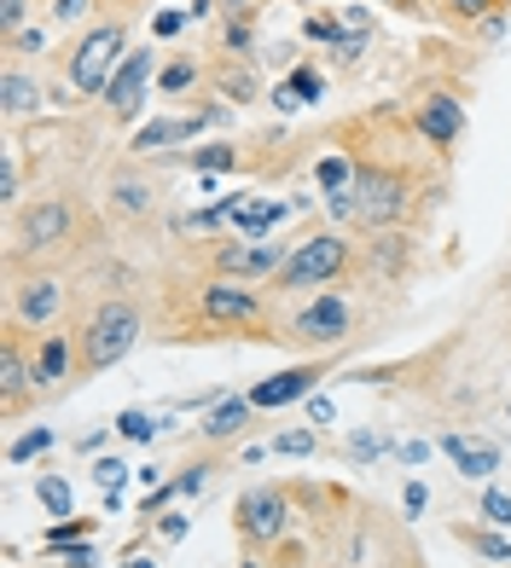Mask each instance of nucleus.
<instances>
[{"label":"nucleus","instance_id":"nucleus-42","mask_svg":"<svg viewBox=\"0 0 511 568\" xmlns=\"http://www.w3.org/2000/svg\"><path fill=\"white\" fill-rule=\"evenodd\" d=\"M158 528H163V539H187V528H192V523H187V516H181V510H174V516H163V523H158Z\"/></svg>","mask_w":511,"mask_h":568},{"label":"nucleus","instance_id":"nucleus-25","mask_svg":"<svg viewBox=\"0 0 511 568\" xmlns=\"http://www.w3.org/2000/svg\"><path fill=\"white\" fill-rule=\"evenodd\" d=\"M320 447V429H291V435H273V453L279 458H309Z\"/></svg>","mask_w":511,"mask_h":568},{"label":"nucleus","instance_id":"nucleus-22","mask_svg":"<svg viewBox=\"0 0 511 568\" xmlns=\"http://www.w3.org/2000/svg\"><path fill=\"white\" fill-rule=\"evenodd\" d=\"M76 539H93V516H64V523L47 528V551H64Z\"/></svg>","mask_w":511,"mask_h":568},{"label":"nucleus","instance_id":"nucleus-32","mask_svg":"<svg viewBox=\"0 0 511 568\" xmlns=\"http://www.w3.org/2000/svg\"><path fill=\"white\" fill-rule=\"evenodd\" d=\"M291 99H297V105H302V99H320V75L314 70H297L291 75Z\"/></svg>","mask_w":511,"mask_h":568},{"label":"nucleus","instance_id":"nucleus-27","mask_svg":"<svg viewBox=\"0 0 511 568\" xmlns=\"http://www.w3.org/2000/svg\"><path fill=\"white\" fill-rule=\"evenodd\" d=\"M482 523L511 528V494H500V487H482Z\"/></svg>","mask_w":511,"mask_h":568},{"label":"nucleus","instance_id":"nucleus-21","mask_svg":"<svg viewBox=\"0 0 511 568\" xmlns=\"http://www.w3.org/2000/svg\"><path fill=\"white\" fill-rule=\"evenodd\" d=\"M465 546L477 551V557H489V562H511V539L505 534H477V528H453Z\"/></svg>","mask_w":511,"mask_h":568},{"label":"nucleus","instance_id":"nucleus-23","mask_svg":"<svg viewBox=\"0 0 511 568\" xmlns=\"http://www.w3.org/2000/svg\"><path fill=\"white\" fill-rule=\"evenodd\" d=\"M314 180H320V192H325V197H338V192L354 186V163H349V158H325V163L314 169Z\"/></svg>","mask_w":511,"mask_h":568},{"label":"nucleus","instance_id":"nucleus-1","mask_svg":"<svg viewBox=\"0 0 511 568\" xmlns=\"http://www.w3.org/2000/svg\"><path fill=\"white\" fill-rule=\"evenodd\" d=\"M134 343H140V307L111 296V302H99L88 314V325H82V366L106 372V366L134 354Z\"/></svg>","mask_w":511,"mask_h":568},{"label":"nucleus","instance_id":"nucleus-24","mask_svg":"<svg viewBox=\"0 0 511 568\" xmlns=\"http://www.w3.org/2000/svg\"><path fill=\"white\" fill-rule=\"evenodd\" d=\"M36 499L47 505V516H59V523L70 516V487H64L59 476H41V481H36Z\"/></svg>","mask_w":511,"mask_h":568},{"label":"nucleus","instance_id":"nucleus-40","mask_svg":"<svg viewBox=\"0 0 511 568\" xmlns=\"http://www.w3.org/2000/svg\"><path fill=\"white\" fill-rule=\"evenodd\" d=\"M181 23H187V18L169 7V12H158V18H151V30H158V36H181Z\"/></svg>","mask_w":511,"mask_h":568},{"label":"nucleus","instance_id":"nucleus-3","mask_svg":"<svg viewBox=\"0 0 511 568\" xmlns=\"http://www.w3.org/2000/svg\"><path fill=\"white\" fill-rule=\"evenodd\" d=\"M122 59H128V30H122V23H99V30H88L82 41H76V53H70V82H76V93L106 99V88L117 82Z\"/></svg>","mask_w":511,"mask_h":568},{"label":"nucleus","instance_id":"nucleus-48","mask_svg":"<svg viewBox=\"0 0 511 568\" xmlns=\"http://www.w3.org/2000/svg\"><path fill=\"white\" fill-rule=\"evenodd\" d=\"M239 568H255V562H239Z\"/></svg>","mask_w":511,"mask_h":568},{"label":"nucleus","instance_id":"nucleus-10","mask_svg":"<svg viewBox=\"0 0 511 568\" xmlns=\"http://www.w3.org/2000/svg\"><path fill=\"white\" fill-rule=\"evenodd\" d=\"M203 314L216 325H255L262 320V296L244 284H203Z\"/></svg>","mask_w":511,"mask_h":568},{"label":"nucleus","instance_id":"nucleus-28","mask_svg":"<svg viewBox=\"0 0 511 568\" xmlns=\"http://www.w3.org/2000/svg\"><path fill=\"white\" fill-rule=\"evenodd\" d=\"M117 435H122V442H151V435H158V424H151L146 412H134V406H128L122 418H117Z\"/></svg>","mask_w":511,"mask_h":568},{"label":"nucleus","instance_id":"nucleus-34","mask_svg":"<svg viewBox=\"0 0 511 568\" xmlns=\"http://www.w3.org/2000/svg\"><path fill=\"white\" fill-rule=\"evenodd\" d=\"M47 47V30H18L12 36V53H41Z\"/></svg>","mask_w":511,"mask_h":568},{"label":"nucleus","instance_id":"nucleus-8","mask_svg":"<svg viewBox=\"0 0 511 568\" xmlns=\"http://www.w3.org/2000/svg\"><path fill=\"white\" fill-rule=\"evenodd\" d=\"M297 337L309 343V348H338L343 337H349V307H343V296H320V302H309L297 314Z\"/></svg>","mask_w":511,"mask_h":568},{"label":"nucleus","instance_id":"nucleus-6","mask_svg":"<svg viewBox=\"0 0 511 568\" xmlns=\"http://www.w3.org/2000/svg\"><path fill=\"white\" fill-rule=\"evenodd\" d=\"M70 226H76L70 203H64V197H41V203H30V210L18 215V250H23V255L53 250V244L70 239Z\"/></svg>","mask_w":511,"mask_h":568},{"label":"nucleus","instance_id":"nucleus-46","mask_svg":"<svg viewBox=\"0 0 511 568\" xmlns=\"http://www.w3.org/2000/svg\"><path fill=\"white\" fill-rule=\"evenodd\" d=\"M401 458H407V464H424V458H430V447H424V442H407V447H401Z\"/></svg>","mask_w":511,"mask_h":568},{"label":"nucleus","instance_id":"nucleus-18","mask_svg":"<svg viewBox=\"0 0 511 568\" xmlns=\"http://www.w3.org/2000/svg\"><path fill=\"white\" fill-rule=\"evenodd\" d=\"M0 93H7V116H23V111H36V105H41V88H36L23 70H7Z\"/></svg>","mask_w":511,"mask_h":568},{"label":"nucleus","instance_id":"nucleus-16","mask_svg":"<svg viewBox=\"0 0 511 568\" xmlns=\"http://www.w3.org/2000/svg\"><path fill=\"white\" fill-rule=\"evenodd\" d=\"M279 221H285V203H273V197H244L239 215H233V226L244 232V239H268Z\"/></svg>","mask_w":511,"mask_h":568},{"label":"nucleus","instance_id":"nucleus-9","mask_svg":"<svg viewBox=\"0 0 511 568\" xmlns=\"http://www.w3.org/2000/svg\"><path fill=\"white\" fill-rule=\"evenodd\" d=\"M285 262H291V250L279 239H255V244H227L221 250V273H244V278H279Z\"/></svg>","mask_w":511,"mask_h":568},{"label":"nucleus","instance_id":"nucleus-37","mask_svg":"<svg viewBox=\"0 0 511 568\" xmlns=\"http://www.w3.org/2000/svg\"><path fill=\"white\" fill-rule=\"evenodd\" d=\"M93 476H99V481H106L111 494H117V487H122V464H117V458H99V464H93Z\"/></svg>","mask_w":511,"mask_h":568},{"label":"nucleus","instance_id":"nucleus-14","mask_svg":"<svg viewBox=\"0 0 511 568\" xmlns=\"http://www.w3.org/2000/svg\"><path fill=\"white\" fill-rule=\"evenodd\" d=\"M250 395H227V400H216L210 406V418H203L198 429H203V442H233V435H244V424H250Z\"/></svg>","mask_w":511,"mask_h":568},{"label":"nucleus","instance_id":"nucleus-38","mask_svg":"<svg viewBox=\"0 0 511 568\" xmlns=\"http://www.w3.org/2000/svg\"><path fill=\"white\" fill-rule=\"evenodd\" d=\"M401 505H407V510L419 516V510L430 505V494H424V481H407V487H401Z\"/></svg>","mask_w":511,"mask_h":568},{"label":"nucleus","instance_id":"nucleus-36","mask_svg":"<svg viewBox=\"0 0 511 568\" xmlns=\"http://www.w3.org/2000/svg\"><path fill=\"white\" fill-rule=\"evenodd\" d=\"M331 418H338V406H331L325 395H309V424L320 429V424H331Z\"/></svg>","mask_w":511,"mask_h":568},{"label":"nucleus","instance_id":"nucleus-44","mask_svg":"<svg viewBox=\"0 0 511 568\" xmlns=\"http://www.w3.org/2000/svg\"><path fill=\"white\" fill-rule=\"evenodd\" d=\"M349 447L361 453V458H378V453H383V442H378V435H349Z\"/></svg>","mask_w":511,"mask_h":568},{"label":"nucleus","instance_id":"nucleus-17","mask_svg":"<svg viewBox=\"0 0 511 568\" xmlns=\"http://www.w3.org/2000/svg\"><path fill=\"white\" fill-rule=\"evenodd\" d=\"M210 116H216V111H210ZM210 116H187V122H181V116H163V122H146L140 134H134V151H158V145H169V140H192Z\"/></svg>","mask_w":511,"mask_h":568},{"label":"nucleus","instance_id":"nucleus-29","mask_svg":"<svg viewBox=\"0 0 511 568\" xmlns=\"http://www.w3.org/2000/svg\"><path fill=\"white\" fill-rule=\"evenodd\" d=\"M7 377H0V389H7V406H18L23 400V359H18V348H7V366H0Z\"/></svg>","mask_w":511,"mask_h":568},{"label":"nucleus","instance_id":"nucleus-20","mask_svg":"<svg viewBox=\"0 0 511 568\" xmlns=\"http://www.w3.org/2000/svg\"><path fill=\"white\" fill-rule=\"evenodd\" d=\"M47 447H53V429H47V424H36V429H23L18 442L7 447V464H30V458H41Z\"/></svg>","mask_w":511,"mask_h":568},{"label":"nucleus","instance_id":"nucleus-30","mask_svg":"<svg viewBox=\"0 0 511 568\" xmlns=\"http://www.w3.org/2000/svg\"><path fill=\"white\" fill-rule=\"evenodd\" d=\"M239 158H233V145H203V151H192V169H233Z\"/></svg>","mask_w":511,"mask_h":568},{"label":"nucleus","instance_id":"nucleus-41","mask_svg":"<svg viewBox=\"0 0 511 568\" xmlns=\"http://www.w3.org/2000/svg\"><path fill=\"white\" fill-rule=\"evenodd\" d=\"M0 197H7V203L18 197V163H12V158L0 163Z\"/></svg>","mask_w":511,"mask_h":568},{"label":"nucleus","instance_id":"nucleus-13","mask_svg":"<svg viewBox=\"0 0 511 568\" xmlns=\"http://www.w3.org/2000/svg\"><path fill=\"white\" fill-rule=\"evenodd\" d=\"M442 453L459 464V476L471 481H489L500 470V447L494 442H471V435H442Z\"/></svg>","mask_w":511,"mask_h":568},{"label":"nucleus","instance_id":"nucleus-7","mask_svg":"<svg viewBox=\"0 0 511 568\" xmlns=\"http://www.w3.org/2000/svg\"><path fill=\"white\" fill-rule=\"evenodd\" d=\"M151 70H158V53L151 47H134V53L122 59V70H117V82L106 88V105L128 122V116H140V105H146V82H151Z\"/></svg>","mask_w":511,"mask_h":568},{"label":"nucleus","instance_id":"nucleus-2","mask_svg":"<svg viewBox=\"0 0 511 568\" xmlns=\"http://www.w3.org/2000/svg\"><path fill=\"white\" fill-rule=\"evenodd\" d=\"M338 221H361V226H390L407 210V180L401 174H378V169H354V186L325 197Z\"/></svg>","mask_w":511,"mask_h":568},{"label":"nucleus","instance_id":"nucleus-15","mask_svg":"<svg viewBox=\"0 0 511 568\" xmlns=\"http://www.w3.org/2000/svg\"><path fill=\"white\" fill-rule=\"evenodd\" d=\"M419 128H424V134L437 140V145H453L459 134H465V111H459V99L437 93V99H430V105L419 111Z\"/></svg>","mask_w":511,"mask_h":568},{"label":"nucleus","instance_id":"nucleus-19","mask_svg":"<svg viewBox=\"0 0 511 568\" xmlns=\"http://www.w3.org/2000/svg\"><path fill=\"white\" fill-rule=\"evenodd\" d=\"M64 359H70L64 337H47L41 354H36V389H47V383H59V377H64Z\"/></svg>","mask_w":511,"mask_h":568},{"label":"nucleus","instance_id":"nucleus-11","mask_svg":"<svg viewBox=\"0 0 511 568\" xmlns=\"http://www.w3.org/2000/svg\"><path fill=\"white\" fill-rule=\"evenodd\" d=\"M314 383H320V366H291V372H279V377H262V383H255V389H250V406H291V400H309L314 395Z\"/></svg>","mask_w":511,"mask_h":568},{"label":"nucleus","instance_id":"nucleus-43","mask_svg":"<svg viewBox=\"0 0 511 568\" xmlns=\"http://www.w3.org/2000/svg\"><path fill=\"white\" fill-rule=\"evenodd\" d=\"M448 7H453L459 18H482V12H489V7H494V0H448Z\"/></svg>","mask_w":511,"mask_h":568},{"label":"nucleus","instance_id":"nucleus-4","mask_svg":"<svg viewBox=\"0 0 511 568\" xmlns=\"http://www.w3.org/2000/svg\"><path fill=\"white\" fill-rule=\"evenodd\" d=\"M349 267V244L338 239V232H320V239H302L291 250V262L279 267V291H320V284H331Z\"/></svg>","mask_w":511,"mask_h":568},{"label":"nucleus","instance_id":"nucleus-33","mask_svg":"<svg viewBox=\"0 0 511 568\" xmlns=\"http://www.w3.org/2000/svg\"><path fill=\"white\" fill-rule=\"evenodd\" d=\"M192 75H198L192 64H169V70H163V88H169V93H181V88H192Z\"/></svg>","mask_w":511,"mask_h":568},{"label":"nucleus","instance_id":"nucleus-45","mask_svg":"<svg viewBox=\"0 0 511 568\" xmlns=\"http://www.w3.org/2000/svg\"><path fill=\"white\" fill-rule=\"evenodd\" d=\"M82 7H88V0H59L53 18H59V23H70V18H82Z\"/></svg>","mask_w":511,"mask_h":568},{"label":"nucleus","instance_id":"nucleus-35","mask_svg":"<svg viewBox=\"0 0 511 568\" xmlns=\"http://www.w3.org/2000/svg\"><path fill=\"white\" fill-rule=\"evenodd\" d=\"M59 557H64V568H99V557H93V546H64Z\"/></svg>","mask_w":511,"mask_h":568},{"label":"nucleus","instance_id":"nucleus-26","mask_svg":"<svg viewBox=\"0 0 511 568\" xmlns=\"http://www.w3.org/2000/svg\"><path fill=\"white\" fill-rule=\"evenodd\" d=\"M117 210H128V215L151 210V186H146V180H117Z\"/></svg>","mask_w":511,"mask_h":568},{"label":"nucleus","instance_id":"nucleus-39","mask_svg":"<svg viewBox=\"0 0 511 568\" xmlns=\"http://www.w3.org/2000/svg\"><path fill=\"white\" fill-rule=\"evenodd\" d=\"M309 41H343V30L331 18H309Z\"/></svg>","mask_w":511,"mask_h":568},{"label":"nucleus","instance_id":"nucleus-47","mask_svg":"<svg viewBox=\"0 0 511 568\" xmlns=\"http://www.w3.org/2000/svg\"><path fill=\"white\" fill-rule=\"evenodd\" d=\"M128 568H158V562H151V557H134V551H128Z\"/></svg>","mask_w":511,"mask_h":568},{"label":"nucleus","instance_id":"nucleus-12","mask_svg":"<svg viewBox=\"0 0 511 568\" xmlns=\"http://www.w3.org/2000/svg\"><path fill=\"white\" fill-rule=\"evenodd\" d=\"M64 307V284L59 278H30V284H18V296H12V320L18 325H47Z\"/></svg>","mask_w":511,"mask_h":568},{"label":"nucleus","instance_id":"nucleus-31","mask_svg":"<svg viewBox=\"0 0 511 568\" xmlns=\"http://www.w3.org/2000/svg\"><path fill=\"white\" fill-rule=\"evenodd\" d=\"M23 12H30V0H0V30L18 36L23 30Z\"/></svg>","mask_w":511,"mask_h":568},{"label":"nucleus","instance_id":"nucleus-5","mask_svg":"<svg viewBox=\"0 0 511 568\" xmlns=\"http://www.w3.org/2000/svg\"><path fill=\"white\" fill-rule=\"evenodd\" d=\"M291 528V505L279 487H250V494L239 499V534L255 539V546H273L279 534Z\"/></svg>","mask_w":511,"mask_h":568}]
</instances>
